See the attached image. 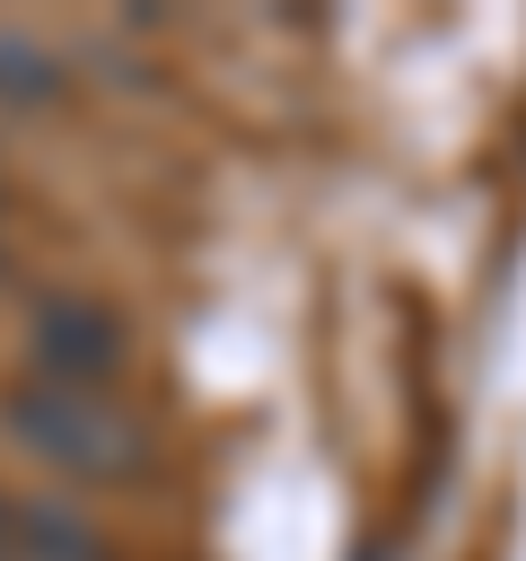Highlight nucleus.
I'll list each match as a JSON object with an SVG mask.
<instances>
[{
    "mask_svg": "<svg viewBox=\"0 0 526 561\" xmlns=\"http://www.w3.org/2000/svg\"><path fill=\"white\" fill-rule=\"evenodd\" d=\"M0 561H9V552H0Z\"/></svg>",
    "mask_w": 526,
    "mask_h": 561,
    "instance_id": "3",
    "label": "nucleus"
},
{
    "mask_svg": "<svg viewBox=\"0 0 526 561\" xmlns=\"http://www.w3.org/2000/svg\"><path fill=\"white\" fill-rule=\"evenodd\" d=\"M114 351H123V333H114L105 307H88V298H53V307L35 316V368H26V377L105 386V377H114Z\"/></svg>",
    "mask_w": 526,
    "mask_h": 561,
    "instance_id": "2",
    "label": "nucleus"
},
{
    "mask_svg": "<svg viewBox=\"0 0 526 561\" xmlns=\"http://www.w3.org/2000/svg\"><path fill=\"white\" fill-rule=\"evenodd\" d=\"M0 430L18 456H35L61 482L88 491H123L158 465V438L140 430V412L114 386H61V377H18L0 394Z\"/></svg>",
    "mask_w": 526,
    "mask_h": 561,
    "instance_id": "1",
    "label": "nucleus"
}]
</instances>
